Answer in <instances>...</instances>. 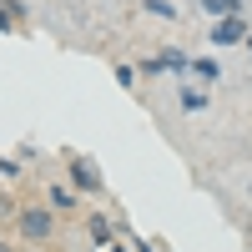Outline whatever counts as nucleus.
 I'll use <instances>...</instances> for the list:
<instances>
[{
	"label": "nucleus",
	"instance_id": "f257e3e1",
	"mask_svg": "<svg viewBox=\"0 0 252 252\" xmlns=\"http://www.w3.org/2000/svg\"><path fill=\"white\" fill-rule=\"evenodd\" d=\"M56 207L46 202H26V207H15V237L20 242H31V247H51L61 232H56Z\"/></svg>",
	"mask_w": 252,
	"mask_h": 252
},
{
	"label": "nucleus",
	"instance_id": "f03ea898",
	"mask_svg": "<svg viewBox=\"0 0 252 252\" xmlns=\"http://www.w3.org/2000/svg\"><path fill=\"white\" fill-rule=\"evenodd\" d=\"M66 166H71V187H76V192H86V197H101V192H106L101 166H91L86 157H66Z\"/></svg>",
	"mask_w": 252,
	"mask_h": 252
},
{
	"label": "nucleus",
	"instance_id": "7ed1b4c3",
	"mask_svg": "<svg viewBox=\"0 0 252 252\" xmlns=\"http://www.w3.org/2000/svg\"><path fill=\"white\" fill-rule=\"evenodd\" d=\"M237 40H247V20L242 15H217L212 20V46H237Z\"/></svg>",
	"mask_w": 252,
	"mask_h": 252
},
{
	"label": "nucleus",
	"instance_id": "20e7f679",
	"mask_svg": "<svg viewBox=\"0 0 252 252\" xmlns=\"http://www.w3.org/2000/svg\"><path fill=\"white\" fill-rule=\"evenodd\" d=\"M46 207H56V212L66 217V212H76V207H81V192H76L71 182H46Z\"/></svg>",
	"mask_w": 252,
	"mask_h": 252
},
{
	"label": "nucleus",
	"instance_id": "39448f33",
	"mask_svg": "<svg viewBox=\"0 0 252 252\" xmlns=\"http://www.w3.org/2000/svg\"><path fill=\"white\" fill-rule=\"evenodd\" d=\"M86 237H91V247H111V242H116V227H111V217L91 212V217H86Z\"/></svg>",
	"mask_w": 252,
	"mask_h": 252
},
{
	"label": "nucleus",
	"instance_id": "423d86ee",
	"mask_svg": "<svg viewBox=\"0 0 252 252\" xmlns=\"http://www.w3.org/2000/svg\"><path fill=\"white\" fill-rule=\"evenodd\" d=\"M157 66H161V71H172V76H187V71H192V56L177 51V46H166V51L157 56Z\"/></svg>",
	"mask_w": 252,
	"mask_h": 252
},
{
	"label": "nucleus",
	"instance_id": "0eeeda50",
	"mask_svg": "<svg viewBox=\"0 0 252 252\" xmlns=\"http://www.w3.org/2000/svg\"><path fill=\"white\" fill-rule=\"evenodd\" d=\"M197 5L212 15V20H217V15H242V0H197Z\"/></svg>",
	"mask_w": 252,
	"mask_h": 252
},
{
	"label": "nucleus",
	"instance_id": "6e6552de",
	"mask_svg": "<svg viewBox=\"0 0 252 252\" xmlns=\"http://www.w3.org/2000/svg\"><path fill=\"white\" fill-rule=\"evenodd\" d=\"M141 10L157 15V20H177V5H172V0H141Z\"/></svg>",
	"mask_w": 252,
	"mask_h": 252
},
{
	"label": "nucleus",
	"instance_id": "1a4fd4ad",
	"mask_svg": "<svg viewBox=\"0 0 252 252\" xmlns=\"http://www.w3.org/2000/svg\"><path fill=\"white\" fill-rule=\"evenodd\" d=\"M177 101H182V111H207V96H202V91H192V86H182V96H177Z\"/></svg>",
	"mask_w": 252,
	"mask_h": 252
},
{
	"label": "nucleus",
	"instance_id": "9d476101",
	"mask_svg": "<svg viewBox=\"0 0 252 252\" xmlns=\"http://www.w3.org/2000/svg\"><path fill=\"white\" fill-rule=\"evenodd\" d=\"M192 76H202V81H217V76H222V66H217V61H192Z\"/></svg>",
	"mask_w": 252,
	"mask_h": 252
},
{
	"label": "nucleus",
	"instance_id": "9b49d317",
	"mask_svg": "<svg viewBox=\"0 0 252 252\" xmlns=\"http://www.w3.org/2000/svg\"><path fill=\"white\" fill-rule=\"evenodd\" d=\"M116 86L131 91V86H136V71H131V66H116Z\"/></svg>",
	"mask_w": 252,
	"mask_h": 252
},
{
	"label": "nucleus",
	"instance_id": "f8f14e48",
	"mask_svg": "<svg viewBox=\"0 0 252 252\" xmlns=\"http://www.w3.org/2000/svg\"><path fill=\"white\" fill-rule=\"evenodd\" d=\"M131 242H136V252H157V247H152V242H146V237H131Z\"/></svg>",
	"mask_w": 252,
	"mask_h": 252
},
{
	"label": "nucleus",
	"instance_id": "ddd939ff",
	"mask_svg": "<svg viewBox=\"0 0 252 252\" xmlns=\"http://www.w3.org/2000/svg\"><path fill=\"white\" fill-rule=\"evenodd\" d=\"M0 252H15V242H10V237H5V232H0Z\"/></svg>",
	"mask_w": 252,
	"mask_h": 252
},
{
	"label": "nucleus",
	"instance_id": "4468645a",
	"mask_svg": "<svg viewBox=\"0 0 252 252\" xmlns=\"http://www.w3.org/2000/svg\"><path fill=\"white\" fill-rule=\"evenodd\" d=\"M0 31H10V15H5V10H0Z\"/></svg>",
	"mask_w": 252,
	"mask_h": 252
},
{
	"label": "nucleus",
	"instance_id": "2eb2a0df",
	"mask_svg": "<svg viewBox=\"0 0 252 252\" xmlns=\"http://www.w3.org/2000/svg\"><path fill=\"white\" fill-rule=\"evenodd\" d=\"M242 46H247V51H252V31H247V40H242Z\"/></svg>",
	"mask_w": 252,
	"mask_h": 252
},
{
	"label": "nucleus",
	"instance_id": "dca6fc26",
	"mask_svg": "<svg viewBox=\"0 0 252 252\" xmlns=\"http://www.w3.org/2000/svg\"><path fill=\"white\" fill-rule=\"evenodd\" d=\"M116 252H126V247H116Z\"/></svg>",
	"mask_w": 252,
	"mask_h": 252
}]
</instances>
